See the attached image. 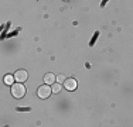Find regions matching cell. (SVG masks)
I'll return each instance as SVG.
<instances>
[{
	"mask_svg": "<svg viewBox=\"0 0 133 127\" xmlns=\"http://www.w3.org/2000/svg\"><path fill=\"white\" fill-rule=\"evenodd\" d=\"M11 95H13L16 99H21L26 95V88L23 86L21 82H17V83L11 85Z\"/></svg>",
	"mask_w": 133,
	"mask_h": 127,
	"instance_id": "1",
	"label": "cell"
},
{
	"mask_svg": "<svg viewBox=\"0 0 133 127\" xmlns=\"http://www.w3.org/2000/svg\"><path fill=\"white\" fill-rule=\"evenodd\" d=\"M52 92V88H50L48 85H43V86L38 88V90H37V95H38V97H41V99H47V97L51 95Z\"/></svg>",
	"mask_w": 133,
	"mask_h": 127,
	"instance_id": "2",
	"label": "cell"
},
{
	"mask_svg": "<svg viewBox=\"0 0 133 127\" xmlns=\"http://www.w3.org/2000/svg\"><path fill=\"white\" fill-rule=\"evenodd\" d=\"M14 78H16L17 82H21V83H23V82L27 81L28 74H27V71H24V69H18V71L14 74Z\"/></svg>",
	"mask_w": 133,
	"mask_h": 127,
	"instance_id": "3",
	"label": "cell"
},
{
	"mask_svg": "<svg viewBox=\"0 0 133 127\" xmlns=\"http://www.w3.org/2000/svg\"><path fill=\"white\" fill-rule=\"evenodd\" d=\"M64 86H65L66 90H75V89H77V81H75L74 78H68V79H65Z\"/></svg>",
	"mask_w": 133,
	"mask_h": 127,
	"instance_id": "4",
	"label": "cell"
},
{
	"mask_svg": "<svg viewBox=\"0 0 133 127\" xmlns=\"http://www.w3.org/2000/svg\"><path fill=\"white\" fill-rule=\"evenodd\" d=\"M55 76H54V74H45V76H44V82H45L47 85H51L54 83V81H55Z\"/></svg>",
	"mask_w": 133,
	"mask_h": 127,
	"instance_id": "5",
	"label": "cell"
},
{
	"mask_svg": "<svg viewBox=\"0 0 133 127\" xmlns=\"http://www.w3.org/2000/svg\"><path fill=\"white\" fill-rule=\"evenodd\" d=\"M14 81H16V78H14V76H11V75H6L4 76V83L6 85H10V86H11Z\"/></svg>",
	"mask_w": 133,
	"mask_h": 127,
	"instance_id": "6",
	"label": "cell"
},
{
	"mask_svg": "<svg viewBox=\"0 0 133 127\" xmlns=\"http://www.w3.org/2000/svg\"><path fill=\"white\" fill-rule=\"evenodd\" d=\"M61 89H62V86H61V83H59V82L52 83V92H54V93H59V92H61Z\"/></svg>",
	"mask_w": 133,
	"mask_h": 127,
	"instance_id": "7",
	"label": "cell"
},
{
	"mask_svg": "<svg viewBox=\"0 0 133 127\" xmlns=\"http://www.w3.org/2000/svg\"><path fill=\"white\" fill-rule=\"evenodd\" d=\"M57 82H59V83L65 82V76L64 75H58V76H57Z\"/></svg>",
	"mask_w": 133,
	"mask_h": 127,
	"instance_id": "8",
	"label": "cell"
},
{
	"mask_svg": "<svg viewBox=\"0 0 133 127\" xmlns=\"http://www.w3.org/2000/svg\"><path fill=\"white\" fill-rule=\"evenodd\" d=\"M65 2H68V0H65Z\"/></svg>",
	"mask_w": 133,
	"mask_h": 127,
	"instance_id": "9",
	"label": "cell"
}]
</instances>
